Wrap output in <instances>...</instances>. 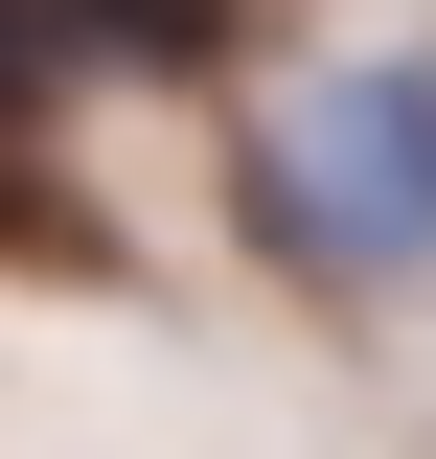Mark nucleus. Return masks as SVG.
<instances>
[{
    "label": "nucleus",
    "instance_id": "f257e3e1",
    "mask_svg": "<svg viewBox=\"0 0 436 459\" xmlns=\"http://www.w3.org/2000/svg\"><path fill=\"white\" fill-rule=\"evenodd\" d=\"M253 230H275V276H322V299L436 276V47L299 69V92L253 115Z\"/></svg>",
    "mask_w": 436,
    "mask_h": 459
},
{
    "label": "nucleus",
    "instance_id": "f03ea898",
    "mask_svg": "<svg viewBox=\"0 0 436 459\" xmlns=\"http://www.w3.org/2000/svg\"><path fill=\"white\" fill-rule=\"evenodd\" d=\"M253 0H69V69H207Z\"/></svg>",
    "mask_w": 436,
    "mask_h": 459
},
{
    "label": "nucleus",
    "instance_id": "7ed1b4c3",
    "mask_svg": "<svg viewBox=\"0 0 436 459\" xmlns=\"http://www.w3.org/2000/svg\"><path fill=\"white\" fill-rule=\"evenodd\" d=\"M69 69V0H0V138H23V92Z\"/></svg>",
    "mask_w": 436,
    "mask_h": 459
},
{
    "label": "nucleus",
    "instance_id": "20e7f679",
    "mask_svg": "<svg viewBox=\"0 0 436 459\" xmlns=\"http://www.w3.org/2000/svg\"><path fill=\"white\" fill-rule=\"evenodd\" d=\"M0 230H23V161H0Z\"/></svg>",
    "mask_w": 436,
    "mask_h": 459
}]
</instances>
